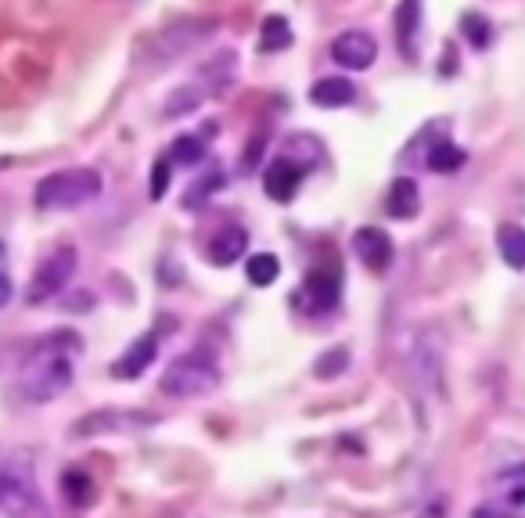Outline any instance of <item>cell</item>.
I'll list each match as a JSON object with an SVG mask.
<instances>
[{
	"mask_svg": "<svg viewBox=\"0 0 525 518\" xmlns=\"http://www.w3.org/2000/svg\"><path fill=\"white\" fill-rule=\"evenodd\" d=\"M72 385V360L65 357L62 349L44 346L36 349L29 364L22 367V378H18V389L29 403H47L54 396H62Z\"/></svg>",
	"mask_w": 525,
	"mask_h": 518,
	"instance_id": "1",
	"label": "cell"
},
{
	"mask_svg": "<svg viewBox=\"0 0 525 518\" xmlns=\"http://www.w3.org/2000/svg\"><path fill=\"white\" fill-rule=\"evenodd\" d=\"M36 504H40V490H36L33 457L15 450L0 465V511L11 518H29Z\"/></svg>",
	"mask_w": 525,
	"mask_h": 518,
	"instance_id": "2",
	"label": "cell"
},
{
	"mask_svg": "<svg viewBox=\"0 0 525 518\" xmlns=\"http://www.w3.org/2000/svg\"><path fill=\"white\" fill-rule=\"evenodd\" d=\"M101 195V173L94 170H62L36 184V206L40 209H76Z\"/></svg>",
	"mask_w": 525,
	"mask_h": 518,
	"instance_id": "3",
	"label": "cell"
},
{
	"mask_svg": "<svg viewBox=\"0 0 525 518\" xmlns=\"http://www.w3.org/2000/svg\"><path fill=\"white\" fill-rule=\"evenodd\" d=\"M216 385H220V367L202 353H187V357L173 360L159 389L173 400H195V396H209Z\"/></svg>",
	"mask_w": 525,
	"mask_h": 518,
	"instance_id": "4",
	"label": "cell"
},
{
	"mask_svg": "<svg viewBox=\"0 0 525 518\" xmlns=\"http://www.w3.org/2000/svg\"><path fill=\"white\" fill-rule=\"evenodd\" d=\"M72 274H76V249H72V245H62V249H54L51 256L36 267L33 281H29V288H26V299L33 306L47 303V299H54V295L69 285Z\"/></svg>",
	"mask_w": 525,
	"mask_h": 518,
	"instance_id": "5",
	"label": "cell"
},
{
	"mask_svg": "<svg viewBox=\"0 0 525 518\" xmlns=\"http://www.w3.org/2000/svg\"><path fill=\"white\" fill-rule=\"evenodd\" d=\"M410 375L421 389H432L443 375V335L436 328H421L410 342Z\"/></svg>",
	"mask_w": 525,
	"mask_h": 518,
	"instance_id": "6",
	"label": "cell"
},
{
	"mask_svg": "<svg viewBox=\"0 0 525 518\" xmlns=\"http://www.w3.org/2000/svg\"><path fill=\"white\" fill-rule=\"evenodd\" d=\"M155 414H126V411H94L87 418L72 421V439L108 436V432H137L144 425H155Z\"/></svg>",
	"mask_w": 525,
	"mask_h": 518,
	"instance_id": "7",
	"label": "cell"
},
{
	"mask_svg": "<svg viewBox=\"0 0 525 518\" xmlns=\"http://www.w3.org/2000/svg\"><path fill=\"white\" fill-rule=\"evenodd\" d=\"M331 58L349 72H364L378 58V40L367 29H346L331 40Z\"/></svg>",
	"mask_w": 525,
	"mask_h": 518,
	"instance_id": "8",
	"label": "cell"
},
{
	"mask_svg": "<svg viewBox=\"0 0 525 518\" xmlns=\"http://www.w3.org/2000/svg\"><path fill=\"white\" fill-rule=\"evenodd\" d=\"M155 357H159V339L148 331V335H141L137 342H130V349H126L123 357L108 367V375L119 378V382H134V378H141L144 371L155 364Z\"/></svg>",
	"mask_w": 525,
	"mask_h": 518,
	"instance_id": "9",
	"label": "cell"
},
{
	"mask_svg": "<svg viewBox=\"0 0 525 518\" xmlns=\"http://www.w3.org/2000/svg\"><path fill=\"white\" fill-rule=\"evenodd\" d=\"M353 252L360 259H364V267L374 270V274H382V270H389L392 263V238L382 231V227H360V231L353 234Z\"/></svg>",
	"mask_w": 525,
	"mask_h": 518,
	"instance_id": "10",
	"label": "cell"
},
{
	"mask_svg": "<svg viewBox=\"0 0 525 518\" xmlns=\"http://www.w3.org/2000/svg\"><path fill=\"white\" fill-rule=\"evenodd\" d=\"M299 184H303V166L295 159H274L263 173V191L274 202H292Z\"/></svg>",
	"mask_w": 525,
	"mask_h": 518,
	"instance_id": "11",
	"label": "cell"
},
{
	"mask_svg": "<svg viewBox=\"0 0 525 518\" xmlns=\"http://www.w3.org/2000/svg\"><path fill=\"white\" fill-rule=\"evenodd\" d=\"M249 252V231L245 227H220L209 242V263L213 267H231Z\"/></svg>",
	"mask_w": 525,
	"mask_h": 518,
	"instance_id": "12",
	"label": "cell"
},
{
	"mask_svg": "<svg viewBox=\"0 0 525 518\" xmlns=\"http://www.w3.org/2000/svg\"><path fill=\"white\" fill-rule=\"evenodd\" d=\"M216 22L213 18H202V22H187V26H173L170 33H162L159 40V58H177L180 51H187L191 44L205 40V36L213 33Z\"/></svg>",
	"mask_w": 525,
	"mask_h": 518,
	"instance_id": "13",
	"label": "cell"
},
{
	"mask_svg": "<svg viewBox=\"0 0 525 518\" xmlns=\"http://www.w3.org/2000/svg\"><path fill=\"white\" fill-rule=\"evenodd\" d=\"M303 292H306V299H310L313 310H321V313L335 310V306H339V299H342L339 277L331 274V270H313V274L306 277Z\"/></svg>",
	"mask_w": 525,
	"mask_h": 518,
	"instance_id": "14",
	"label": "cell"
},
{
	"mask_svg": "<svg viewBox=\"0 0 525 518\" xmlns=\"http://www.w3.org/2000/svg\"><path fill=\"white\" fill-rule=\"evenodd\" d=\"M418 209H421L418 184H414L410 177L392 180L389 195H385V213H389L392 220H410V216H418Z\"/></svg>",
	"mask_w": 525,
	"mask_h": 518,
	"instance_id": "15",
	"label": "cell"
},
{
	"mask_svg": "<svg viewBox=\"0 0 525 518\" xmlns=\"http://www.w3.org/2000/svg\"><path fill=\"white\" fill-rule=\"evenodd\" d=\"M418 33H421V0H400L396 8V44L407 58L418 54Z\"/></svg>",
	"mask_w": 525,
	"mask_h": 518,
	"instance_id": "16",
	"label": "cell"
},
{
	"mask_svg": "<svg viewBox=\"0 0 525 518\" xmlns=\"http://www.w3.org/2000/svg\"><path fill=\"white\" fill-rule=\"evenodd\" d=\"M356 98V87L342 76H324L310 87V101L321 108H342V105H353Z\"/></svg>",
	"mask_w": 525,
	"mask_h": 518,
	"instance_id": "17",
	"label": "cell"
},
{
	"mask_svg": "<svg viewBox=\"0 0 525 518\" xmlns=\"http://www.w3.org/2000/svg\"><path fill=\"white\" fill-rule=\"evenodd\" d=\"M497 249L511 270H525V227L504 224L497 231Z\"/></svg>",
	"mask_w": 525,
	"mask_h": 518,
	"instance_id": "18",
	"label": "cell"
},
{
	"mask_svg": "<svg viewBox=\"0 0 525 518\" xmlns=\"http://www.w3.org/2000/svg\"><path fill=\"white\" fill-rule=\"evenodd\" d=\"M62 497L72 504V508H90L94 504V483H90V475L80 472V468H69V472L62 475Z\"/></svg>",
	"mask_w": 525,
	"mask_h": 518,
	"instance_id": "19",
	"label": "cell"
},
{
	"mask_svg": "<svg viewBox=\"0 0 525 518\" xmlns=\"http://www.w3.org/2000/svg\"><path fill=\"white\" fill-rule=\"evenodd\" d=\"M205 101V94L195 87V83H180V87H173V94L166 98V116L177 119V116H191V112H198Z\"/></svg>",
	"mask_w": 525,
	"mask_h": 518,
	"instance_id": "20",
	"label": "cell"
},
{
	"mask_svg": "<svg viewBox=\"0 0 525 518\" xmlns=\"http://www.w3.org/2000/svg\"><path fill=\"white\" fill-rule=\"evenodd\" d=\"M277 274H281V263H277L274 252H256V256H249V263H245V277H249L256 288H270L277 281Z\"/></svg>",
	"mask_w": 525,
	"mask_h": 518,
	"instance_id": "21",
	"label": "cell"
},
{
	"mask_svg": "<svg viewBox=\"0 0 525 518\" xmlns=\"http://www.w3.org/2000/svg\"><path fill=\"white\" fill-rule=\"evenodd\" d=\"M292 44V26H288L281 15L263 18V29H259V47L263 51H285Z\"/></svg>",
	"mask_w": 525,
	"mask_h": 518,
	"instance_id": "22",
	"label": "cell"
},
{
	"mask_svg": "<svg viewBox=\"0 0 525 518\" xmlns=\"http://www.w3.org/2000/svg\"><path fill=\"white\" fill-rule=\"evenodd\" d=\"M464 159H468V155H464L457 144L439 141V144H432V152H428V170L432 173H457L464 166Z\"/></svg>",
	"mask_w": 525,
	"mask_h": 518,
	"instance_id": "23",
	"label": "cell"
},
{
	"mask_svg": "<svg viewBox=\"0 0 525 518\" xmlns=\"http://www.w3.org/2000/svg\"><path fill=\"white\" fill-rule=\"evenodd\" d=\"M202 155H205V144H202V137H198V134L177 137V141H173V148H170L173 166H198V159H202Z\"/></svg>",
	"mask_w": 525,
	"mask_h": 518,
	"instance_id": "24",
	"label": "cell"
},
{
	"mask_svg": "<svg viewBox=\"0 0 525 518\" xmlns=\"http://www.w3.org/2000/svg\"><path fill=\"white\" fill-rule=\"evenodd\" d=\"M346 367H349V349L335 346V349H328L324 357H317V364H313V375L321 378V382H331V378L342 375Z\"/></svg>",
	"mask_w": 525,
	"mask_h": 518,
	"instance_id": "25",
	"label": "cell"
},
{
	"mask_svg": "<svg viewBox=\"0 0 525 518\" xmlns=\"http://www.w3.org/2000/svg\"><path fill=\"white\" fill-rule=\"evenodd\" d=\"M461 29H464V36H468V44H472V47H486L493 40L490 22H486L479 11H468V15L461 18Z\"/></svg>",
	"mask_w": 525,
	"mask_h": 518,
	"instance_id": "26",
	"label": "cell"
},
{
	"mask_svg": "<svg viewBox=\"0 0 525 518\" xmlns=\"http://www.w3.org/2000/svg\"><path fill=\"white\" fill-rule=\"evenodd\" d=\"M173 162L170 159H159L152 170V198H162L166 195V188H170V177H173Z\"/></svg>",
	"mask_w": 525,
	"mask_h": 518,
	"instance_id": "27",
	"label": "cell"
},
{
	"mask_svg": "<svg viewBox=\"0 0 525 518\" xmlns=\"http://www.w3.org/2000/svg\"><path fill=\"white\" fill-rule=\"evenodd\" d=\"M418 518H446V504L443 501H432L418 511Z\"/></svg>",
	"mask_w": 525,
	"mask_h": 518,
	"instance_id": "28",
	"label": "cell"
},
{
	"mask_svg": "<svg viewBox=\"0 0 525 518\" xmlns=\"http://www.w3.org/2000/svg\"><path fill=\"white\" fill-rule=\"evenodd\" d=\"M11 292H15V288H11V277H8V274H0V306H8V303H11Z\"/></svg>",
	"mask_w": 525,
	"mask_h": 518,
	"instance_id": "29",
	"label": "cell"
},
{
	"mask_svg": "<svg viewBox=\"0 0 525 518\" xmlns=\"http://www.w3.org/2000/svg\"><path fill=\"white\" fill-rule=\"evenodd\" d=\"M472 518H500V515H497V511H493V508H475V511H472Z\"/></svg>",
	"mask_w": 525,
	"mask_h": 518,
	"instance_id": "30",
	"label": "cell"
},
{
	"mask_svg": "<svg viewBox=\"0 0 525 518\" xmlns=\"http://www.w3.org/2000/svg\"><path fill=\"white\" fill-rule=\"evenodd\" d=\"M0 465H4V457H0Z\"/></svg>",
	"mask_w": 525,
	"mask_h": 518,
	"instance_id": "31",
	"label": "cell"
},
{
	"mask_svg": "<svg viewBox=\"0 0 525 518\" xmlns=\"http://www.w3.org/2000/svg\"><path fill=\"white\" fill-rule=\"evenodd\" d=\"M522 475H525V465H522Z\"/></svg>",
	"mask_w": 525,
	"mask_h": 518,
	"instance_id": "32",
	"label": "cell"
}]
</instances>
